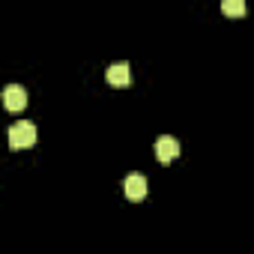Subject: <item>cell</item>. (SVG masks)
I'll use <instances>...</instances> for the list:
<instances>
[{"label": "cell", "mask_w": 254, "mask_h": 254, "mask_svg": "<svg viewBox=\"0 0 254 254\" xmlns=\"http://www.w3.org/2000/svg\"><path fill=\"white\" fill-rule=\"evenodd\" d=\"M221 12L227 18H242L245 15V0H221Z\"/></svg>", "instance_id": "obj_6"}, {"label": "cell", "mask_w": 254, "mask_h": 254, "mask_svg": "<svg viewBox=\"0 0 254 254\" xmlns=\"http://www.w3.org/2000/svg\"><path fill=\"white\" fill-rule=\"evenodd\" d=\"M123 191L129 200H144L147 197V177L144 174H129L123 183Z\"/></svg>", "instance_id": "obj_3"}, {"label": "cell", "mask_w": 254, "mask_h": 254, "mask_svg": "<svg viewBox=\"0 0 254 254\" xmlns=\"http://www.w3.org/2000/svg\"><path fill=\"white\" fill-rule=\"evenodd\" d=\"M3 105H6V111H12V114L24 111V108H27V93H24V87L9 84V87L3 90Z\"/></svg>", "instance_id": "obj_4"}, {"label": "cell", "mask_w": 254, "mask_h": 254, "mask_svg": "<svg viewBox=\"0 0 254 254\" xmlns=\"http://www.w3.org/2000/svg\"><path fill=\"white\" fill-rule=\"evenodd\" d=\"M33 144H36V126L33 123L21 120L9 129V147L12 150H24V147H33Z\"/></svg>", "instance_id": "obj_1"}, {"label": "cell", "mask_w": 254, "mask_h": 254, "mask_svg": "<svg viewBox=\"0 0 254 254\" xmlns=\"http://www.w3.org/2000/svg\"><path fill=\"white\" fill-rule=\"evenodd\" d=\"M108 84L111 87H129V81H132V69H129V63H114L111 69H108Z\"/></svg>", "instance_id": "obj_5"}, {"label": "cell", "mask_w": 254, "mask_h": 254, "mask_svg": "<svg viewBox=\"0 0 254 254\" xmlns=\"http://www.w3.org/2000/svg\"><path fill=\"white\" fill-rule=\"evenodd\" d=\"M177 156H180V141L171 138V135H162V138L156 141V159H159L162 165H171Z\"/></svg>", "instance_id": "obj_2"}]
</instances>
